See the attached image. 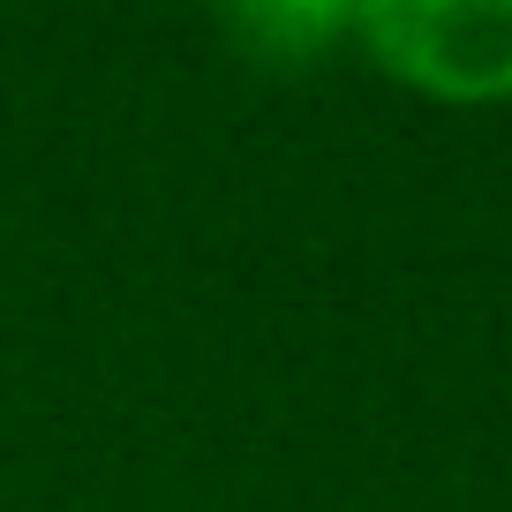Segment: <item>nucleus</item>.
Segmentation results:
<instances>
[{"label":"nucleus","instance_id":"nucleus-2","mask_svg":"<svg viewBox=\"0 0 512 512\" xmlns=\"http://www.w3.org/2000/svg\"><path fill=\"white\" fill-rule=\"evenodd\" d=\"M226 23H234L256 53H272V61H302V53H324L339 31H354V8H324V0H317V8H302V0H294V8H234Z\"/></svg>","mask_w":512,"mask_h":512},{"label":"nucleus","instance_id":"nucleus-1","mask_svg":"<svg viewBox=\"0 0 512 512\" xmlns=\"http://www.w3.org/2000/svg\"><path fill=\"white\" fill-rule=\"evenodd\" d=\"M354 31L392 76L437 98L512 91V0H377L354 8Z\"/></svg>","mask_w":512,"mask_h":512}]
</instances>
